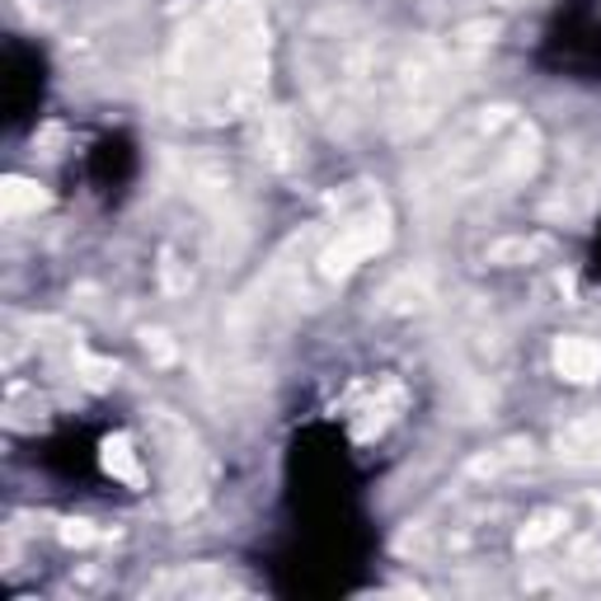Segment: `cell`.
Here are the masks:
<instances>
[{
    "mask_svg": "<svg viewBox=\"0 0 601 601\" xmlns=\"http://www.w3.org/2000/svg\"><path fill=\"white\" fill-rule=\"evenodd\" d=\"M559 522H564V512H540L536 522L522 531V546H546V540L559 531Z\"/></svg>",
    "mask_w": 601,
    "mask_h": 601,
    "instance_id": "6",
    "label": "cell"
},
{
    "mask_svg": "<svg viewBox=\"0 0 601 601\" xmlns=\"http://www.w3.org/2000/svg\"><path fill=\"white\" fill-rule=\"evenodd\" d=\"M559 451H564L569 460H588V466H597L601 460V418H588V424L569 428L564 437H559Z\"/></svg>",
    "mask_w": 601,
    "mask_h": 601,
    "instance_id": "3",
    "label": "cell"
},
{
    "mask_svg": "<svg viewBox=\"0 0 601 601\" xmlns=\"http://www.w3.org/2000/svg\"><path fill=\"white\" fill-rule=\"evenodd\" d=\"M380 245H386V231L380 226H357V231H348L338 245H329V254H325V273L329 277H338V273H348L353 264H363L367 254H376Z\"/></svg>",
    "mask_w": 601,
    "mask_h": 601,
    "instance_id": "1",
    "label": "cell"
},
{
    "mask_svg": "<svg viewBox=\"0 0 601 601\" xmlns=\"http://www.w3.org/2000/svg\"><path fill=\"white\" fill-rule=\"evenodd\" d=\"M62 540H67V546H90L94 531H90V522H71V527L62 531Z\"/></svg>",
    "mask_w": 601,
    "mask_h": 601,
    "instance_id": "7",
    "label": "cell"
},
{
    "mask_svg": "<svg viewBox=\"0 0 601 601\" xmlns=\"http://www.w3.org/2000/svg\"><path fill=\"white\" fill-rule=\"evenodd\" d=\"M38 207H43V189L29 184V179H6V189H0V212L24 216V212H38Z\"/></svg>",
    "mask_w": 601,
    "mask_h": 601,
    "instance_id": "4",
    "label": "cell"
},
{
    "mask_svg": "<svg viewBox=\"0 0 601 601\" xmlns=\"http://www.w3.org/2000/svg\"><path fill=\"white\" fill-rule=\"evenodd\" d=\"M104 466H109L113 475H123L128 485H136V479H142V475H136V460H132V451H128V442H123V437H118V442H109Z\"/></svg>",
    "mask_w": 601,
    "mask_h": 601,
    "instance_id": "5",
    "label": "cell"
},
{
    "mask_svg": "<svg viewBox=\"0 0 601 601\" xmlns=\"http://www.w3.org/2000/svg\"><path fill=\"white\" fill-rule=\"evenodd\" d=\"M554 367H559V376H569L573 386H588V380L601 376V348L592 338H559Z\"/></svg>",
    "mask_w": 601,
    "mask_h": 601,
    "instance_id": "2",
    "label": "cell"
}]
</instances>
